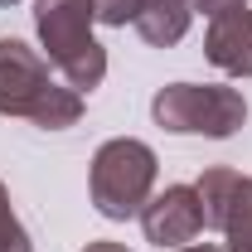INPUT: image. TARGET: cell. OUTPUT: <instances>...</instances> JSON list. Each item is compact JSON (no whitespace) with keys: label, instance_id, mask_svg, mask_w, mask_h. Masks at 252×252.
<instances>
[{"label":"cell","instance_id":"cell-1","mask_svg":"<svg viewBox=\"0 0 252 252\" xmlns=\"http://www.w3.org/2000/svg\"><path fill=\"white\" fill-rule=\"evenodd\" d=\"M0 117H25L44 131H63L83 117V93L59 88L49 63L25 39H0Z\"/></svg>","mask_w":252,"mask_h":252},{"label":"cell","instance_id":"cell-2","mask_svg":"<svg viewBox=\"0 0 252 252\" xmlns=\"http://www.w3.org/2000/svg\"><path fill=\"white\" fill-rule=\"evenodd\" d=\"M93 0H34V30L49 49V63L68 78L73 93H93L107 78V49L93 39Z\"/></svg>","mask_w":252,"mask_h":252},{"label":"cell","instance_id":"cell-3","mask_svg":"<svg viewBox=\"0 0 252 252\" xmlns=\"http://www.w3.org/2000/svg\"><path fill=\"white\" fill-rule=\"evenodd\" d=\"M156 151L136 136H117L93 156V204L102 219H136L156 189Z\"/></svg>","mask_w":252,"mask_h":252},{"label":"cell","instance_id":"cell-4","mask_svg":"<svg viewBox=\"0 0 252 252\" xmlns=\"http://www.w3.org/2000/svg\"><path fill=\"white\" fill-rule=\"evenodd\" d=\"M151 117L156 126L175 136H233L248 122V102L238 88H214V83H170L151 97Z\"/></svg>","mask_w":252,"mask_h":252},{"label":"cell","instance_id":"cell-5","mask_svg":"<svg viewBox=\"0 0 252 252\" xmlns=\"http://www.w3.org/2000/svg\"><path fill=\"white\" fill-rule=\"evenodd\" d=\"M141 228H146V243L156 248H185L204 233V199L194 185H170L165 194H156L146 209H141Z\"/></svg>","mask_w":252,"mask_h":252},{"label":"cell","instance_id":"cell-6","mask_svg":"<svg viewBox=\"0 0 252 252\" xmlns=\"http://www.w3.org/2000/svg\"><path fill=\"white\" fill-rule=\"evenodd\" d=\"M204 54L214 68L233 73V78H252V10H228L219 15L209 34H204Z\"/></svg>","mask_w":252,"mask_h":252},{"label":"cell","instance_id":"cell-7","mask_svg":"<svg viewBox=\"0 0 252 252\" xmlns=\"http://www.w3.org/2000/svg\"><path fill=\"white\" fill-rule=\"evenodd\" d=\"M189 20H194V5H189V0H146V5H141V15H136V30H141L146 44L170 49V44H180V39H185Z\"/></svg>","mask_w":252,"mask_h":252},{"label":"cell","instance_id":"cell-8","mask_svg":"<svg viewBox=\"0 0 252 252\" xmlns=\"http://www.w3.org/2000/svg\"><path fill=\"white\" fill-rule=\"evenodd\" d=\"M238 170H228V165H214V170H204V180H199V199H204V228H223V214H228V199H233V189H238Z\"/></svg>","mask_w":252,"mask_h":252},{"label":"cell","instance_id":"cell-9","mask_svg":"<svg viewBox=\"0 0 252 252\" xmlns=\"http://www.w3.org/2000/svg\"><path fill=\"white\" fill-rule=\"evenodd\" d=\"M223 238L228 252H252V180H238L228 214H223Z\"/></svg>","mask_w":252,"mask_h":252},{"label":"cell","instance_id":"cell-10","mask_svg":"<svg viewBox=\"0 0 252 252\" xmlns=\"http://www.w3.org/2000/svg\"><path fill=\"white\" fill-rule=\"evenodd\" d=\"M0 252H34L25 223L15 219V209H10V189L5 185H0Z\"/></svg>","mask_w":252,"mask_h":252},{"label":"cell","instance_id":"cell-11","mask_svg":"<svg viewBox=\"0 0 252 252\" xmlns=\"http://www.w3.org/2000/svg\"><path fill=\"white\" fill-rule=\"evenodd\" d=\"M93 5H97V20L102 25H117L122 30V25H136V15H141L146 0H93Z\"/></svg>","mask_w":252,"mask_h":252},{"label":"cell","instance_id":"cell-12","mask_svg":"<svg viewBox=\"0 0 252 252\" xmlns=\"http://www.w3.org/2000/svg\"><path fill=\"white\" fill-rule=\"evenodd\" d=\"M189 5H194V10H204L209 20H219V15H228V10H243L248 0H189Z\"/></svg>","mask_w":252,"mask_h":252},{"label":"cell","instance_id":"cell-13","mask_svg":"<svg viewBox=\"0 0 252 252\" xmlns=\"http://www.w3.org/2000/svg\"><path fill=\"white\" fill-rule=\"evenodd\" d=\"M83 252H131V248H122V243H107V238H102V243H88Z\"/></svg>","mask_w":252,"mask_h":252},{"label":"cell","instance_id":"cell-14","mask_svg":"<svg viewBox=\"0 0 252 252\" xmlns=\"http://www.w3.org/2000/svg\"><path fill=\"white\" fill-rule=\"evenodd\" d=\"M180 252H223V248H209V243H185Z\"/></svg>","mask_w":252,"mask_h":252},{"label":"cell","instance_id":"cell-15","mask_svg":"<svg viewBox=\"0 0 252 252\" xmlns=\"http://www.w3.org/2000/svg\"><path fill=\"white\" fill-rule=\"evenodd\" d=\"M0 5H20V0H0Z\"/></svg>","mask_w":252,"mask_h":252}]
</instances>
